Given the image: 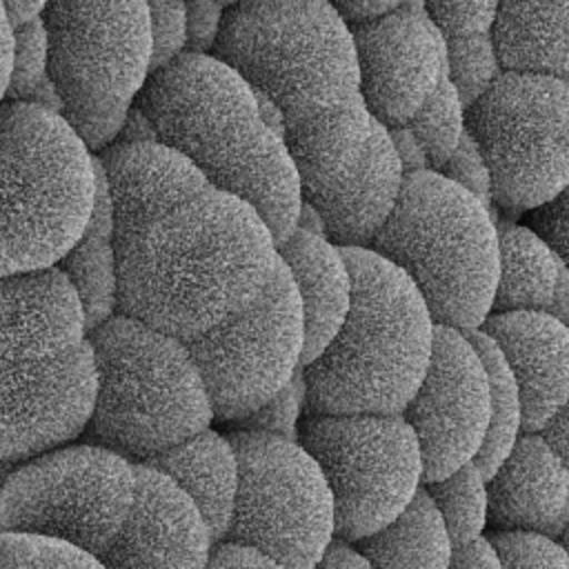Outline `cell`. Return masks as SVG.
Wrapping results in <instances>:
<instances>
[{
  "mask_svg": "<svg viewBox=\"0 0 569 569\" xmlns=\"http://www.w3.org/2000/svg\"><path fill=\"white\" fill-rule=\"evenodd\" d=\"M96 158L111 193L120 316L184 342L264 289L276 240L247 202L156 142Z\"/></svg>",
  "mask_w": 569,
  "mask_h": 569,
  "instance_id": "1",
  "label": "cell"
},
{
  "mask_svg": "<svg viewBox=\"0 0 569 569\" xmlns=\"http://www.w3.org/2000/svg\"><path fill=\"white\" fill-rule=\"evenodd\" d=\"M211 56L276 111L302 193L338 182L356 164L373 120L349 27L331 2L227 4Z\"/></svg>",
  "mask_w": 569,
  "mask_h": 569,
  "instance_id": "2",
  "label": "cell"
},
{
  "mask_svg": "<svg viewBox=\"0 0 569 569\" xmlns=\"http://www.w3.org/2000/svg\"><path fill=\"white\" fill-rule=\"evenodd\" d=\"M136 107L158 144L247 202L276 244L296 229L302 207L298 169L236 69L211 53L184 51L149 73Z\"/></svg>",
  "mask_w": 569,
  "mask_h": 569,
  "instance_id": "3",
  "label": "cell"
},
{
  "mask_svg": "<svg viewBox=\"0 0 569 569\" xmlns=\"http://www.w3.org/2000/svg\"><path fill=\"white\" fill-rule=\"evenodd\" d=\"M93 396L89 331L67 278L56 267L0 276V460L78 438Z\"/></svg>",
  "mask_w": 569,
  "mask_h": 569,
  "instance_id": "4",
  "label": "cell"
},
{
  "mask_svg": "<svg viewBox=\"0 0 569 569\" xmlns=\"http://www.w3.org/2000/svg\"><path fill=\"white\" fill-rule=\"evenodd\" d=\"M351 273L347 316L305 367V416H393L418 389L436 322L391 262L369 249H342Z\"/></svg>",
  "mask_w": 569,
  "mask_h": 569,
  "instance_id": "5",
  "label": "cell"
},
{
  "mask_svg": "<svg viewBox=\"0 0 569 569\" xmlns=\"http://www.w3.org/2000/svg\"><path fill=\"white\" fill-rule=\"evenodd\" d=\"M89 342L96 396L82 433L131 465H147L209 429L211 402L198 367L176 336L116 313Z\"/></svg>",
  "mask_w": 569,
  "mask_h": 569,
  "instance_id": "6",
  "label": "cell"
},
{
  "mask_svg": "<svg viewBox=\"0 0 569 569\" xmlns=\"http://www.w3.org/2000/svg\"><path fill=\"white\" fill-rule=\"evenodd\" d=\"M369 251L411 280L436 325L473 331L489 316L498 280L496 216L438 171L405 176Z\"/></svg>",
  "mask_w": 569,
  "mask_h": 569,
  "instance_id": "7",
  "label": "cell"
},
{
  "mask_svg": "<svg viewBox=\"0 0 569 569\" xmlns=\"http://www.w3.org/2000/svg\"><path fill=\"white\" fill-rule=\"evenodd\" d=\"M98 160L53 111L0 104V276L56 267L82 236Z\"/></svg>",
  "mask_w": 569,
  "mask_h": 569,
  "instance_id": "8",
  "label": "cell"
},
{
  "mask_svg": "<svg viewBox=\"0 0 569 569\" xmlns=\"http://www.w3.org/2000/svg\"><path fill=\"white\" fill-rule=\"evenodd\" d=\"M47 78L60 118L93 153L111 147L151 73L147 2H44Z\"/></svg>",
  "mask_w": 569,
  "mask_h": 569,
  "instance_id": "9",
  "label": "cell"
},
{
  "mask_svg": "<svg viewBox=\"0 0 569 569\" xmlns=\"http://www.w3.org/2000/svg\"><path fill=\"white\" fill-rule=\"evenodd\" d=\"M238 460L233 516L224 542L247 547L278 569H313L336 540L333 500L316 460L273 433L227 436Z\"/></svg>",
  "mask_w": 569,
  "mask_h": 569,
  "instance_id": "10",
  "label": "cell"
},
{
  "mask_svg": "<svg viewBox=\"0 0 569 569\" xmlns=\"http://www.w3.org/2000/svg\"><path fill=\"white\" fill-rule=\"evenodd\" d=\"M136 465L98 445H62L16 465L0 487V531L67 542L96 558L133 502Z\"/></svg>",
  "mask_w": 569,
  "mask_h": 569,
  "instance_id": "11",
  "label": "cell"
},
{
  "mask_svg": "<svg viewBox=\"0 0 569 569\" xmlns=\"http://www.w3.org/2000/svg\"><path fill=\"white\" fill-rule=\"evenodd\" d=\"M569 84L549 76L498 73L465 109L491 182V202L531 211L567 189Z\"/></svg>",
  "mask_w": 569,
  "mask_h": 569,
  "instance_id": "12",
  "label": "cell"
},
{
  "mask_svg": "<svg viewBox=\"0 0 569 569\" xmlns=\"http://www.w3.org/2000/svg\"><path fill=\"white\" fill-rule=\"evenodd\" d=\"M296 442L327 480L338 540L353 545L376 533L422 487L420 449L400 413L305 416Z\"/></svg>",
  "mask_w": 569,
  "mask_h": 569,
  "instance_id": "13",
  "label": "cell"
},
{
  "mask_svg": "<svg viewBox=\"0 0 569 569\" xmlns=\"http://www.w3.org/2000/svg\"><path fill=\"white\" fill-rule=\"evenodd\" d=\"M305 342L296 287L278 260L264 289L240 311L184 340L211 411L242 420L276 396L300 369Z\"/></svg>",
  "mask_w": 569,
  "mask_h": 569,
  "instance_id": "14",
  "label": "cell"
},
{
  "mask_svg": "<svg viewBox=\"0 0 569 569\" xmlns=\"http://www.w3.org/2000/svg\"><path fill=\"white\" fill-rule=\"evenodd\" d=\"M400 416L420 449L422 485L473 462L489 427V382L462 331L436 325L427 371Z\"/></svg>",
  "mask_w": 569,
  "mask_h": 569,
  "instance_id": "15",
  "label": "cell"
},
{
  "mask_svg": "<svg viewBox=\"0 0 569 569\" xmlns=\"http://www.w3.org/2000/svg\"><path fill=\"white\" fill-rule=\"evenodd\" d=\"M365 107L385 129L405 127L447 76V49L422 2L349 27Z\"/></svg>",
  "mask_w": 569,
  "mask_h": 569,
  "instance_id": "16",
  "label": "cell"
},
{
  "mask_svg": "<svg viewBox=\"0 0 569 569\" xmlns=\"http://www.w3.org/2000/svg\"><path fill=\"white\" fill-rule=\"evenodd\" d=\"M213 547L193 502L158 469L136 465L131 509L98 560L104 569H207Z\"/></svg>",
  "mask_w": 569,
  "mask_h": 569,
  "instance_id": "17",
  "label": "cell"
},
{
  "mask_svg": "<svg viewBox=\"0 0 569 569\" xmlns=\"http://www.w3.org/2000/svg\"><path fill=\"white\" fill-rule=\"evenodd\" d=\"M498 347L520 398V431L538 433L567 407L569 331L542 311L489 313L478 327Z\"/></svg>",
  "mask_w": 569,
  "mask_h": 569,
  "instance_id": "18",
  "label": "cell"
},
{
  "mask_svg": "<svg viewBox=\"0 0 569 569\" xmlns=\"http://www.w3.org/2000/svg\"><path fill=\"white\" fill-rule=\"evenodd\" d=\"M402 180L389 131L373 120L356 164L338 182L305 191L302 202L313 209L329 242L340 249H369L396 209Z\"/></svg>",
  "mask_w": 569,
  "mask_h": 569,
  "instance_id": "19",
  "label": "cell"
},
{
  "mask_svg": "<svg viewBox=\"0 0 569 569\" xmlns=\"http://www.w3.org/2000/svg\"><path fill=\"white\" fill-rule=\"evenodd\" d=\"M569 518L567 465L536 433H520L487 478V525L558 540Z\"/></svg>",
  "mask_w": 569,
  "mask_h": 569,
  "instance_id": "20",
  "label": "cell"
},
{
  "mask_svg": "<svg viewBox=\"0 0 569 569\" xmlns=\"http://www.w3.org/2000/svg\"><path fill=\"white\" fill-rule=\"evenodd\" d=\"M302 309L305 342L300 367L309 365L333 338L351 302V273L342 249L322 233L296 227L276 244Z\"/></svg>",
  "mask_w": 569,
  "mask_h": 569,
  "instance_id": "21",
  "label": "cell"
},
{
  "mask_svg": "<svg viewBox=\"0 0 569 569\" xmlns=\"http://www.w3.org/2000/svg\"><path fill=\"white\" fill-rule=\"evenodd\" d=\"M147 465L164 473L193 502L213 545L224 542L238 487V460L227 436L204 429Z\"/></svg>",
  "mask_w": 569,
  "mask_h": 569,
  "instance_id": "22",
  "label": "cell"
},
{
  "mask_svg": "<svg viewBox=\"0 0 569 569\" xmlns=\"http://www.w3.org/2000/svg\"><path fill=\"white\" fill-rule=\"evenodd\" d=\"M569 2H498L491 44L500 73L549 76L567 82Z\"/></svg>",
  "mask_w": 569,
  "mask_h": 569,
  "instance_id": "23",
  "label": "cell"
},
{
  "mask_svg": "<svg viewBox=\"0 0 569 569\" xmlns=\"http://www.w3.org/2000/svg\"><path fill=\"white\" fill-rule=\"evenodd\" d=\"M98 160V158H96ZM56 269L71 284L87 331H93L118 313V280L113 256V211L104 171L98 162L96 198L89 222L78 242L58 260Z\"/></svg>",
  "mask_w": 569,
  "mask_h": 569,
  "instance_id": "24",
  "label": "cell"
},
{
  "mask_svg": "<svg viewBox=\"0 0 569 569\" xmlns=\"http://www.w3.org/2000/svg\"><path fill=\"white\" fill-rule=\"evenodd\" d=\"M496 233L498 280L489 313H549L558 282L562 273H567V264H562L529 227L496 218Z\"/></svg>",
  "mask_w": 569,
  "mask_h": 569,
  "instance_id": "25",
  "label": "cell"
},
{
  "mask_svg": "<svg viewBox=\"0 0 569 569\" xmlns=\"http://www.w3.org/2000/svg\"><path fill=\"white\" fill-rule=\"evenodd\" d=\"M371 569H449L451 538L429 496L420 491L389 525L353 542Z\"/></svg>",
  "mask_w": 569,
  "mask_h": 569,
  "instance_id": "26",
  "label": "cell"
},
{
  "mask_svg": "<svg viewBox=\"0 0 569 569\" xmlns=\"http://www.w3.org/2000/svg\"><path fill=\"white\" fill-rule=\"evenodd\" d=\"M478 351L489 382V427L473 465L489 478L511 451L520 431V398L511 371L507 369L498 347L480 329L462 331Z\"/></svg>",
  "mask_w": 569,
  "mask_h": 569,
  "instance_id": "27",
  "label": "cell"
},
{
  "mask_svg": "<svg viewBox=\"0 0 569 569\" xmlns=\"http://www.w3.org/2000/svg\"><path fill=\"white\" fill-rule=\"evenodd\" d=\"M422 491L442 518L451 545L482 536L487 527V478L473 462L440 480L425 482Z\"/></svg>",
  "mask_w": 569,
  "mask_h": 569,
  "instance_id": "28",
  "label": "cell"
},
{
  "mask_svg": "<svg viewBox=\"0 0 569 569\" xmlns=\"http://www.w3.org/2000/svg\"><path fill=\"white\" fill-rule=\"evenodd\" d=\"M405 127L420 144L427 167L440 169L465 133V104L447 76Z\"/></svg>",
  "mask_w": 569,
  "mask_h": 569,
  "instance_id": "29",
  "label": "cell"
},
{
  "mask_svg": "<svg viewBox=\"0 0 569 569\" xmlns=\"http://www.w3.org/2000/svg\"><path fill=\"white\" fill-rule=\"evenodd\" d=\"M447 78L456 87L465 109L498 78L493 44L489 33H471L445 40Z\"/></svg>",
  "mask_w": 569,
  "mask_h": 569,
  "instance_id": "30",
  "label": "cell"
},
{
  "mask_svg": "<svg viewBox=\"0 0 569 569\" xmlns=\"http://www.w3.org/2000/svg\"><path fill=\"white\" fill-rule=\"evenodd\" d=\"M0 569H104L102 562L67 542L0 531Z\"/></svg>",
  "mask_w": 569,
  "mask_h": 569,
  "instance_id": "31",
  "label": "cell"
},
{
  "mask_svg": "<svg viewBox=\"0 0 569 569\" xmlns=\"http://www.w3.org/2000/svg\"><path fill=\"white\" fill-rule=\"evenodd\" d=\"M47 78V33L42 18L13 29L11 73L2 102H18Z\"/></svg>",
  "mask_w": 569,
  "mask_h": 569,
  "instance_id": "32",
  "label": "cell"
},
{
  "mask_svg": "<svg viewBox=\"0 0 569 569\" xmlns=\"http://www.w3.org/2000/svg\"><path fill=\"white\" fill-rule=\"evenodd\" d=\"M489 540L502 569H569L567 551L558 540L520 531H496Z\"/></svg>",
  "mask_w": 569,
  "mask_h": 569,
  "instance_id": "33",
  "label": "cell"
},
{
  "mask_svg": "<svg viewBox=\"0 0 569 569\" xmlns=\"http://www.w3.org/2000/svg\"><path fill=\"white\" fill-rule=\"evenodd\" d=\"M302 409H305V382L298 369L293 378L276 396H271L264 405H260L256 411H251L238 422L247 431H262V433H273L287 440H296Z\"/></svg>",
  "mask_w": 569,
  "mask_h": 569,
  "instance_id": "34",
  "label": "cell"
},
{
  "mask_svg": "<svg viewBox=\"0 0 569 569\" xmlns=\"http://www.w3.org/2000/svg\"><path fill=\"white\" fill-rule=\"evenodd\" d=\"M151 33V73L187 51V4L147 2Z\"/></svg>",
  "mask_w": 569,
  "mask_h": 569,
  "instance_id": "35",
  "label": "cell"
},
{
  "mask_svg": "<svg viewBox=\"0 0 569 569\" xmlns=\"http://www.w3.org/2000/svg\"><path fill=\"white\" fill-rule=\"evenodd\" d=\"M442 40L489 33L498 2H422Z\"/></svg>",
  "mask_w": 569,
  "mask_h": 569,
  "instance_id": "36",
  "label": "cell"
},
{
  "mask_svg": "<svg viewBox=\"0 0 569 569\" xmlns=\"http://www.w3.org/2000/svg\"><path fill=\"white\" fill-rule=\"evenodd\" d=\"M442 178L451 180L453 184L462 187L465 191H469L471 196H476L480 202H485L487 207H491V182H489V171L487 164L476 147V142L471 140V136L462 133L458 147L453 149V153L447 158V162L436 169Z\"/></svg>",
  "mask_w": 569,
  "mask_h": 569,
  "instance_id": "37",
  "label": "cell"
},
{
  "mask_svg": "<svg viewBox=\"0 0 569 569\" xmlns=\"http://www.w3.org/2000/svg\"><path fill=\"white\" fill-rule=\"evenodd\" d=\"M531 233L536 238H540L551 253L567 264L569 260V238H567V189L562 193H558L556 198L538 204L536 209H531Z\"/></svg>",
  "mask_w": 569,
  "mask_h": 569,
  "instance_id": "38",
  "label": "cell"
},
{
  "mask_svg": "<svg viewBox=\"0 0 569 569\" xmlns=\"http://www.w3.org/2000/svg\"><path fill=\"white\" fill-rule=\"evenodd\" d=\"M224 9H227V4H222V2L187 4V51L189 53H211L213 51Z\"/></svg>",
  "mask_w": 569,
  "mask_h": 569,
  "instance_id": "39",
  "label": "cell"
},
{
  "mask_svg": "<svg viewBox=\"0 0 569 569\" xmlns=\"http://www.w3.org/2000/svg\"><path fill=\"white\" fill-rule=\"evenodd\" d=\"M449 569H502V565L489 536H478L451 547Z\"/></svg>",
  "mask_w": 569,
  "mask_h": 569,
  "instance_id": "40",
  "label": "cell"
},
{
  "mask_svg": "<svg viewBox=\"0 0 569 569\" xmlns=\"http://www.w3.org/2000/svg\"><path fill=\"white\" fill-rule=\"evenodd\" d=\"M207 569H278L264 556L231 542H220L211 551V560Z\"/></svg>",
  "mask_w": 569,
  "mask_h": 569,
  "instance_id": "41",
  "label": "cell"
},
{
  "mask_svg": "<svg viewBox=\"0 0 569 569\" xmlns=\"http://www.w3.org/2000/svg\"><path fill=\"white\" fill-rule=\"evenodd\" d=\"M387 131H389L391 144L396 149V156H398V160L402 164L405 176L429 169L427 167V158H425L420 144L416 142V138L409 133L407 127H396V129H387Z\"/></svg>",
  "mask_w": 569,
  "mask_h": 569,
  "instance_id": "42",
  "label": "cell"
},
{
  "mask_svg": "<svg viewBox=\"0 0 569 569\" xmlns=\"http://www.w3.org/2000/svg\"><path fill=\"white\" fill-rule=\"evenodd\" d=\"M313 569H371V565L351 542L336 538Z\"/></svg>",
  "mask_w": 569,
  "mask_h": 569,
  "instance_id": "43",
  "label": "cell"
},
{
  "mask_svg": "<svg viewBox=\"0 0 569 569\" xmlns=\"http://www.w3.org/2000/svg\"><path fill=\"white\" fill-rule=\"evenodd\" d=\"M396 7H398V2H360V0H342V2L333 4L336 13L342 18V22L347 27L380 18Z\"/></svg>",
  "mask_w": 569,
  "mask_h": 569,
  "instance_id": "44",
  "label": "cell"
},
{
  "mask_svg": "<svg viewBox=\"0 0 569 569\" xmlns=\"http://www.w3.org/2000/svg\"><path fill=\"white\" fill-rule=\"evenodd\" d=\"M540 440L567 465L569 460V442H567V407H562L556 416H551L542 429L536 433Z\"/></svg>",
  "mask_w": 569,
  "mask_h": 569,
  "instance_id": "45",
  "label": "cell"
},
{
  "mask_svg": "<svg viewBox=\"0 0 569 569\" xmlns=\"http://www.w3.org/2000/svg\"><path fill=\"white\" fill-rule=\"evenodd\" d=\"M42 9H44V2H33V0H9V2H2V11H4V18L13 29L36 20L42 16Z\"/></svg>",
  "mask_w": 569,
  "mask_h": 569,
  "instance_id": "46",
  "label": "cell"
},
{
  "mask_svg": "<svg viewBox=\"0 0 569 569\" xmlns=\"http://www.w3.org/2000/svg\"><path fill=\"white\" fill-rule=\"evenodd\" d=\"M11 42H13V31L4 18L2 2H0V104L4 100L9 73H11Z\"/></svg>",
  "mask_w": 569,
  "mask_h": 569,
  "instance_id": "47",
  "label": "cell"
}]
</instances>
